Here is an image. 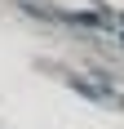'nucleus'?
<instances>
[{"mask_svg": "<svg viewBox=\"0 0 124 129\" xmlns=\"http://www.w3.org/2000/svg\"><path fill=\"white\" fill-rule=\"evenodd\" d=\"M75 93H84L89 103H98V107H115L120 111L124 107V93H115V89H106V85H89V80H67Z\"/></svg>", "mask_w": 124, "mask_h": 129, "instance_id": "1", "label": "nucleus"}]
</instances>
